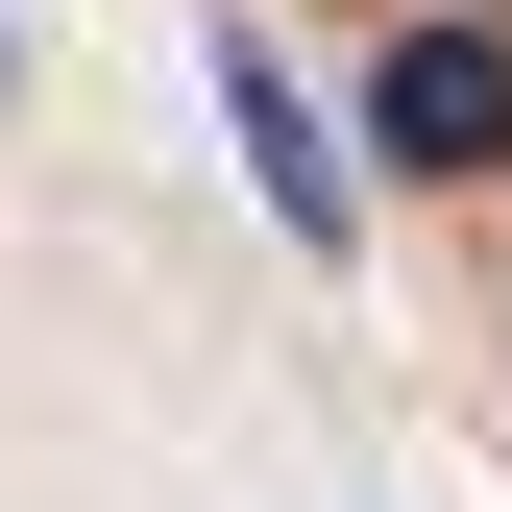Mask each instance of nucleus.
<instances>
[{
	"label": "nucleus",
	"instance_id": "obj_1",
	"mask_svg": "<svg viewBox=\"0 0 512 512\" xmlns=\"http://www.w3.org/2000/svg\"><path fill=\"white\" fill-rule=\"evenodd\" d=\"M366 147H391L415 196H512V25L488 0H439V25L366 49Z\"/></svg>",
	"mask_w": 512,
	"mask_h": 512
},
{
	"label": "nucleus",
	"instance_id": "obj_2",
	"mask_svg": "<svg viewBox=\"0 0 512 512\" xmlns=\"http://www.w3.org/2000/svg\"><path fill=\"white\" fill-rule=\"evenodd\" d=\"M220 122H244V196H269V220L317 244V269H342V244H366V147L317 122V74H293L269 25H220Z\"/></svg>",
	"mask_w": 512,
	"mask_h": 512
},
{
	"label": "nucleus",
	"instance_id": "obj_3",
	"mask_svg": "<svg viewBox=\"0 0 512 512\" xmlns=\"http://www.w3.org/2000/svg\"><path fill=\"white\" fill-rule=\"evenodd\" d=\"M464 220H488V342H512V196H464Z\"/></svg>",
	"mask_w": 512,
	"mask_h": 512
},
{
	"label": "nucleus",
	"instance_id": "obj_4",
	"mask_svg": "<svg viewBox=\"0 0 512 512\" xmlns=\"http://www.w3.org/2000/svg\"><path fill=\"white\" fill-rule=\"evenodd\" d=\"M0 98H25V25H0Z\"/></svg>",
	"mask_w": 512,
	"mask_h": 512
}]
</instances>
